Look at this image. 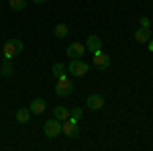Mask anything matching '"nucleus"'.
<instances>
[{
	"label": "nucleus",
	"instance_id": "nucleus-18",
	"mask_svg": "<svg viewBox=\"0 0 153 151\" xmlns=\"http://www.w3.org/2000/svg\"><path fill=\"white\" fill-rule=\"evenodd\" d=\"M70 118H74V121L78 123V121L82 118V108H80V106H76V108H71V110H70Z\"/></svg>",
	"mask_w": 153,
	"mask_h": 151
},
{
	"label": "nucleus",
	"instance_id": "nucleus-16",
	"mask_svg": "<svg viewBox=\"0 0 153 151\" xmlns=\"http://www.w3.org/2000/svg\"><path fill=\"white\" fill-rule=\"evenodd\" d=\"M8 4H10V8L12 10H16V12H21V10H25L27 8V0H8Z\"/></svg>",
	"mask_w": 153,
	"mask_h": 151
},
{
	"label": "nucleus",
	"instance_id": "nucleus-2",
	"mask_svg": "<svg viewBox=\"0 0 153 151\" xmlns=\"http://www.w3.org/2000/svg\"><path fill=\"white\" fill-rule=\"evenodd\" d=\"M68 71H70L71 76H78V78H82V76H86L88 71H90V65L86 63V61H82L80 57L71 59L70 65H68Z\"/></svg>",
	"mask_w": 153,
	"mask_h": 151
},
{
	"label": "nucleus",
	"instance_id": "nucleus-13",
	"mask_svg": "<svg viewBox=\"0 0 153 151\" xmlns=\"http://www.w3.org/2000/svg\"><path fill=\"white\" fill-rule=\"evenodd\" d=\"M53 116H55L57 121H65V118H70V108H65V106H55V108H53Z\"/></svg>",
	"mask_w": 153,
	"mask_h": 151
},
{
	"label": "nucleus",
	"instance_id": "nucleus-21",
	"mask_svg": "<svg viewBox=\"0 0 153 151\" xmlns=\"http://www.w3.org/2000/svg\"><path fill=\"white\" fill-rule=\"evenodd\" d=\"M147 43H149V49H151V51H153V41H151V39H149Z\"/></svg>",
	"mask_w": 153,
	"mask_h": 151
},
{
	"label": "nucleus",
	"instance_id": "nucleus-5",
	"mask_svg": "<svg viewBox=\"0 0 153 151\" xmlns=\"http://www.w3.org/2000/svg\"><path fill=\"white\" fill-rule=\"evenodd\" d=\"M43 133H45V137L49 139H53V137H57L59 133H61V121H57L55 116L45 123V127H43Z\"/></svg>",
	"mask_w": 153,
	"mask_h": 151
},
{
	"label": "nucleus",
	"instance_id": "nucleus-1",
	"mask_svg": "<svg viewBox=\"0 0 153 151\" xmlns=\"http://www.w3.org/2000/svg\"><path fill=\"white\" fill-rule=\"evenodd\" d=\"M23 51V41L21 39H8L4 47H2V53H4V59H12L14 55H19Z\"/></svg>",
	"mask_w": 153,
	"mask_h": 151
},
{
	"label": "nucleus",
	"instance_id": "nucleus-7",
	"mask_svg": "<svg viewBox=\"0 0 153 151\" xmlns=\"http://www.w3.org/2000/svg\"><path fill=\"white\" fill-rule=\"evenodd\" d=\"M86 104H88L90 110H100V108L104 106V96H102V94H92V96H88Z\"/></svg>",
	"mask_w": 153,
	"mask_h": 151
},
{
	"label": "nucleus",
	"instance_id": "nucleus-17",
	"mask_svg": "<svg viewBox=\"0 0 153 151\" xmlns=\"http://www.w3.org/2000/svg\"><path fill=\"white\" fill-rule=\"evenodd\" d=\"M65 71H68V68H65L63 63H55V65L51 68V74H53L55 78H61V76H65Z\"/></svg>",
	"mask_w": 153,
	"mask_h": 151
},
{
	"label": "nucleus",
	"instance_id": "nucleus-8",
	"mask_svg": "<svg viewBox=\"0 0 153 151\" xmlns=\"http://www.w3.org/2000/svg\"><path fill=\"white\" fill-rule=\"evenodd\" d=\"M86 49L92 51V53L100 51V49H102V39H100L98 35H90L88 39H86Z\"/></svg>",
	"mask_w": 153,
	"mask_h": 151
},
{
	"label": "nucleus",
	"instance_id": "nucleus-14",
	"mask_svg": "<svg viewBox=\"0 0 153 151\" xmlns=\"http://www.w3.org/2000/svg\"><path fill=\"white\" fill-rule=\"evenodd\" d=\"M16 121H19L21 125H27V123L31 121V110H29V108H19V110H16Z\"/></svg>",
	"mask_w": 153,
	"mask_h": 151
},
{
	"label": "nucleus",
	"instance_id": "nucleus-10",
	"mask_svg": "<svg viewBox=\"0 0 153 151\" xmlns=\"http://www.w3.org/2000/svg\"><path fill=\"white\" fill-rule=\"evenodd\" d=\"M45 108H47V102L43 100V98H35L31 106H29V110H31V115H43L45 112Z\"/></svg>",
	"mask_w": 153,
	"mask_h": 151
},
{
	"label": "nucleus",
	"instance_id": "nucleus-3",
	"mask_svg": "<svg viewBox=\"0 0 153 151\" xmlns=\"http://www.w3.org/2000/svg\"><path fill=\"white\" fill-rule=\"evenodd\" d=\"M74 92V84H71V80L68 78V76H61V78H57V86H55V94L57 96H70V94Z\"/></svg>",
	"mask_w": 153,
	"mask_h": 151
},
{
	"label": "nucleus",
	"instance_id": "nucleus-12",
	"mask_svg": "<svg viewBox=\"0 0 153 151\" xmlns=\"http://www.w3.org/2000/svg\"><path fill=\"white\" fill-rule=\"evenodd\" d=\"M12 74H14V65L10 63V59H6V61L0 65V76H2V78H12Z\"/></svg>",
	"mask_w": 153,
	"mask_h": 151
},
{
	"label": "nucleus",
	"instance_id": "nucleus-6",
	"mask_svg": "<svg viewBox=\"0 0 153 151\" xmlns=\"http://www.w3.org/2000/svg\"><path fill=\"white\" fill-rule=\"evenodd\" d=\"M92 63H94L98 70H108L110 68V57L106 53H102V49H100V51L92 53Z\"/></svg>",
	"mask_w": 153,
	"mask_h": 151
},
{
	"label": "nucleus",
	"instance_id": "nucleus-4",
	"mask_svg": "<svg viewBox=\"0 0 153 151\" xmlns=\"http://www.w3.org/2000/svg\"><path fill=\"white\" fill-rule=\"evenodd\" d=\"M61 133H65V137L70 139H78L80 137V129H78V123L74 118H65L61 123Z\"/></svg>",
	"mask_w": 153,
	"mask_h": 151
},
{
	"label": "nucleus",
	"instance_id": "nucleus-20",
	"mask_svg": "<svg viewBox=\"0 0 153 151\" xmlns=\"http://www.w3.org/2000/svg\"><path fill=\"white\" fill-rule=\"evenodd\" d=\"M33 2H37V4H45L47 0H33Z\"/></svg>",
	"mask_w": 153,
	"mask_h": 151
},
{
	"label": "nucleus",
	"instance_id": "nucleus-15",
	"mask_svg": "<svg viewBox=\"0 0 153 151\" xmlns=\"http://www.w3.org/2000/svg\"><path fill=\"white\" fill-rule=\"evenodd\" d=\"M68 33H70L68 25H63V23L55 25V37H57V39H65V37H68Z\"/></svg>",
	"mask_w": 153,
	"mask_h": 151
},
{
	"label": "nucleus",
	"instance_id": "nucleus-9",
	"mask_svg": "<svg viewBox=\"0 0 153 151\" xmlns=\"http://www.w3.org/2000/svg\"><path fill=\"white\" fill-rule=\"evenodd\" d=\"M84 51H86V45H82V43H70L68 45V55H70V59L82 57Z\"/></svg>",
	"mask_w": 153,
	"mask_h": 151
},
{
	"label": "nucleus",
	"instance_id": "nucleus-11",
	"mask_svg": "<svg viewBox=\"0 0 153 151\" xmlns=\"http://www.w3.org/2000/svg\"><path fill=\"white\" fill-rule=\"evenodd\" d=\"M149 39H151V29L141 27V29H137V31H135V41H139V43H147Z\"/></svg>",
	"mask_w": 153,
	"mask_h": 151
},
{
	"label": "nucleus",
	"instance_id": "nucleus-19",
	"mask_svg": "<svg viewBox=\"0 0 153 151\" xmlns=\"http://www.w3.org/2000/svg\"><path fill=\"white\" fill-rule=\"evenodd\" d=\"M139 23H141V27H145V29H151V21H149L147 16H143V19L139 21Z\"/></svg>",
	"mask_w": 153,
	"mask_h": 151
}]
</instances>
